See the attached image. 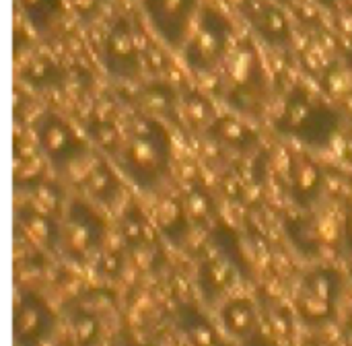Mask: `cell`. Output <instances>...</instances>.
<instances>
[{
    "mask_svg": "<svg viewBox=\"0 0 352 346\" xmlns=\"http://www.w3.org/2000/svg\"><path fill=\"white\" fill-rule=\"evenodd\" d=\"M134 264H136L138 268H148V266H151V258H148V254H144V252H136V254H134Z\"/></svg>",
    "mask_w": 352,
    "mask_h": 346,
    "instance_id": "cell-30",
    "label": "cell"
},
{
    "mask_svg": "<svg viewBox=\"0 0 352 346\" xmlns=\"http://www.w3.org/2000/svg\"><path fill=\"white\" fill-rule=\"evenodd\" d=\"M311 293L316 295V297H320V299H330V279H326V277H316L314 281H311Z\"/></svg>",
    "mask_w": 352,
    "mask_h": 346,
    "instance_id": "cell-23",
    "label": "cell"
},
{
    "mask_svg": "<svg viewBox=\"0 0 352 346\" xmlns=\"http://www.w3.org/2000/svg\"><path fill=\"white\" fill-rule=\"evenodd\" d=\"M217 130H219V136L225 138V140H229V142H241V140H245V136H248L245 128H243L239 122L231 120V118L219 122Z\"/></svg>",
    "mask_w": 352,
    "mask_h": 346,
    "instance_id": "cell-14",
    "label": "cell"
},
{
    "mask_svg": "<svg viewBox=\"0 0 352 346\" xmlns=\"http://www.w3.org/2000/svg\"><path fill=\"white\" fill-rule=\"evenodd\" d=\"M320 182V175H318V169L314 163L309 161H301L295 165V186L299 192L303 194H309Z\"/></svg>",
    "mask_w": 352,
    "mask_h": 346,
    "instance_id": "cell-7",
    "label": "cell"
},
{
    "mask_svg": "<svg viewBox=\"0 0 352 346\" xmlns=\"http://www.w3.org/2000/svg\"><path fill=\"white\" fill-rule=\"evenodd\" d=\"M66 241L70 246L72 252H85L91 244V231L87 225L78 223V221H72L68 225V231H66Z\"/></svg>",
    "mask_w": 352,
    "mask_h": 346,
    "instance_id": "cell-8",
    "label": "cell"
},
{
    "mask_svg": "<svg viewBox=\"0 0 352 346\" xmlns=\"http://www.w3.org/2000/svg\"><path fill=\"white\" fill-rule=\"evenodd\" d=\"M101 264H103V270H105V272H109V274H111V272H118V268H120V260L116 258V254H113V252L105 254Z\"/></svg>",
    "mask_w": 352,
    "mask_h": 346,
    "instance_id": "cell-29",
    "label": "cell"
},
{
    "mask_svg": "<svg viewBox=\"0 0 352 346\" xmlns=\"http://www.w3.org/2000/svg\"><path fill=\"white\" fill-rule=\"evenodd\" d=\"M301 310H303V314H305L307 318H311V320H322V318H326V316L330 314V303H328L326 299H320V297L311 295V297H305V299H303Z\"/></svg>",
    "mask_w": 352,
    "mask_h": 346,
    "instance_id": "cell-15",
    "label": "cell"
},
{
    "mask_svg": "<svg viewBox=\"0 0 352 346\" xmlns=\"http://www.w3.org/2000/svg\"><path fill=\"white\" fill-rule=\"evenodd\" d=\"M173 291H175V295H177L179 299H186V297H188V293H190V285H188V281H186V279H182V277H175V279H173Z\"/></svg>",
    "mask_w": 352,
    "mask_h": 346,
    "instance_id": "cell-28",
    "label": "cell"
},
{
    "mask_svg": "<svg viewBox=\"0 0 352 346\" xmlns=\"http://www.w3.org/2000/svg\"><path fill=\"white\" fill-rule=\"evenodd\" d=\"M37 326H39V314H37V310L27 307V310H23V312L19 314L16 328H19L21 334H31V332L37 330Z\"/></svg>",
    "mask_w": 352,
    "mask_h": 346,
    "instance_id": "cell-18",
    "label": "cell"
},
{
    "mask_svg": "<svg viewBox=\"0 0 352 346\" xmlns=\"http://www.w3.org/2000/svg\"><path fill=\"white\" fill-rule=\"evenodd\" d=\"M70 140H72L70 132L62 122H58V120H47L45 122V126L41 130V144L52 157L66 155V151L70 147Z\"/></svg>",
    "mask_w": 352,
    "mask_h": 346,
    "instance_id": "cell-2",
    "label": "cell"
},
{
    "mask_svg": "<svg viewBox=\"0 0 352 346\" xmlns=\"http://www.w3.org/2000/svg\"><path fill=\"white\" fill-rule=\"evenodd\" d=\"M349 293L352 295V279H351V283H349Z\"/></svg>",
    "mask_w": 352,
    "mask_h": 346,
    "instance_id": "cell-32",
    "label": "cell"
},
{
    "mask_svg": "<svg viewBox=\"0 0 352 346\" xmlns=\"http://www.w3.org/2000/svg\"><path fill=\"white\" fill-rule=\"evenodd\" d=\"M179 215H182L179 206L175 202H171V200H167V202H163L159 206V221H161L163 227H171L179 219Z\"/></svg>",
    "mask_w": 352,
    "mask_h": 346,
    "instance_id": "cell-20",
    "label": "cell"
},
{
    "mask_svg": "<svg viewBox=\"0 0 352 346\" xmlns=\"http://www.w3.org/2000/svg\"><path fill=\"white\" fill-rule=\"evenodd\" d=\"M124 237L130 239V241H136L138 237H142V225H138L136 221L128 219L126 225H124Z\"/></svg>",
    "mask_w": 352,
    "mask_h": 346,
    "instance_id": "cell-25",
    "label": "cell"
},
{
    "mask_svg": "<svg viewBox=\"0 0 352 346\" xmlns=\"http://www.w3.org/2000/svg\"><path fill=\"white\" fill-rule=\"evenodd\" d=\"M134 56V35L132 31L122 23L109 37V58H116V62H130Z\"/></svg>",
    "mask_w": 352,
    "mask_h": 346,
    "instance_id": "cell-3",
    "label": "cell"
},
{
    "mask_svg": "<svg viewBox=\"0 0 352 346\" xmlns=\"http://www.w3.org/2000/svg\"><path fill=\"white\" fill-rule=\"evenodd\" d=\"M270 324H272L276 336H287L289 334V322H287L285 316H272L270 318Z\"/></svg>",
    "mask_w": 352,
    "mask_h": 346,
    "instance_id": "cell-27",
    "label": "cell"
},
{
    "mask_svg": "<svg viewBox=\"0 0 352 346\" xmlns=\"http://www.w3.org/2000/svg\"><path fill=\"white\" fill-rule=\"evenodd\" d=\"M351 225H352V221H351Z\"/></svg>",
    "mask_w": 352,
    "mask_h": 346,
    "instance_id": "cell-34",
    "label": "cell"
},
{
    "mask_svg": "<svg viewBox=\"0 0 352 346\" xmlns=\"http://www.w3.org/2000/svg\"><path fill=\"white\" fill-rule=\"evenodd\" d=\"M95 138H97V142H99L101 147L109 149V147H113V142H116V130H113L109 124H99V126L95 128Z\"/></svg>",
    "mask_w": 352,
    "mask_h": 346,
    "instance_id": "cell-22",
    "label": "cell"
},
{
    "mask_svg": "<svg viewBox=\"0 0 352 346\" xmlns=\"http://www.w3.org/2000/svg\"><path fill=\"white\" fill-rule=\"evenodd\" d=\"M208 208H210V204H208V200H206V196H202V194H198V192H194L192 196H188V200H186V213L192 217V219H204L206 215H208Z\"/></svg>",
    "mask_w": 352,
    "mask_h": 346,
    "instance_id": "cell-17",
    "label": "cell"
},
{
    "mask_svg": "<svg viewBox=\"0 0 352 346\" xmlns=\"http://www.w3.org/2000/svg\"><path fill=\"white\" fill-rule=\"evenodd\" d=\"M163 151H161V142H157L155 134L144 132V134H136L130 149H128V165L130 171L136 177H153L161 171L163 165Z\"/></svg>",
    "mask_w": 352,
    "mask_h": 346,
    "instance_id": "cell-1",
    "label": "cell"
},
{
    "mask_svg": "<svg viewBox=\"0 0 352 346\" xmlns=\"http://www.w3.org/2000/svg\"><path fill=\"white\" fill-rule=\"evenodd\" d=\"M322 336H324L326 343L334 345V343H338V340L342 338V332H340V328H338L336 324H326V326L322 328Z\"/></svg>",
    "mask_w": 352,
    "mask_h": 346,
    "instance_id": "cell-26",
    "label": "cell"
},
{
    "mask_svg": "<svg viewBox=\"0 0 352 346\" xmlns=\"http://www.w3.org/2000/svg\"><path fill=\"white\" fill-rule=\"evenodd\" d=\"M229 264L227 262H212L206 270V283L212 287V289H221L227 285L229 281Z\"/></svg>",
    "mask_w": 352,
    "mask_h": 346,
    "instance_id": "cell-16",
    "label": "cell"
},
{
    "mask_svg": "<svg viewBox=\"0 0 352 346\" xmlns=\"http://www.w3.org/2000/svg\"><path fill=\"white\" fill-rule=\"evenodd\" d=\"M74 334H76V340L78 343H89L93 336H95V322L91 318H80L76 320L74 324Z\"/></svg>",
    "mask_w": 352,
    "mask_h": 346,
    "instance_id": "cell-21",
    "label": "cell"
},
{
    "mask_svg": "<svg viewBox=\"0 0 352 346\" xmlns=\"http://www.w3.org/2000/svg\"><path fill=\"white\" fill-rule=\"evenodd\" d=\"M227 324H229V328H233L235 332L241 334V332L250 330V326H252V312L241 305H233L227 310Z\"/></svg>",
    "mask_w": 352,
    "mask_h": 346,
    "instance_id": "cell-13",
    "label": "cell"
},
{
    "mask_svg": "<svg viewBox=\"0 0 352 346\" xmlns=\"http://www.w3.org/2000/svg\"><path fill=\"white\" fill-rule=\"evenodd\" d=\"M192 343H194V346H212L214 345V336L206 326H198L192 330Z\"/></svg>",
    "mask_w": 352,
    "mask_h": 346,
    "instance_id": "cell-24",
    "label": "cell"
},
{
    "mask_svg": "<svg viewBox=\"0 0 352 346\" xmlns=\"http://www.w3.org/2000/svg\"><path fill=\"white\" fill-rule=\"evenodd\" d=\"M87 184L91 186V190L95 192V194H99V196H103V194H107V192H111L113 190V177H111V173L107 171V169H103V167H95L93 169V173L87 177Z\"/></svg>",
    "mask_w": 352,
    "mask_h": 346,
    "instance_id": "cell-12",
    "label": "cell"
},
{
    "mask_svg": "<svg viewBox=\"0 0 352 346\" xmlns=\"http://www.w3.org/2000/svg\"><path fill=\"white\" fill-rule=\"evenodd\" d=\"M188 116L194 120V122H204V120H208V113H210V109H208V105L204 103V99H196V97H192V99H188Z\"/></svg>",
    "mask_w": 352,
    "mask_h": 346,
    "instance_id": "cell-19",
    "label": "cell"
},
{
    "mask_svg": "<svg viewBox=\"0 0 352 346\" xmlns=\"http://www.w3.org/2000/svg\"><path fill=\"white\" fill-rule=\"evenodd\" d=\"M157 23H167V27H179L186 14L188 0H151Z\"/></svg>",
    "mask_w": 352,
    "mask_h": 346,
    "instance_id": "cell-4",
    "label": "cell"
},
{
    "mask_svg": "<svg viewBox=\"0 0 352 346\" xmlns=\"http://www.w3.org/2000/svg\"><path fill=\"white\" fill-rule=\"evenodd\" d=\"M219 47H221V35L210 27H202L196 35V41H194V52L200 56V60L214 58Z\"/></svg>",
    "mask_w": 352,
    "mask_h": 346,
    "instance_id": "cell-6",
    "label": "cell"
},
{
    "mask_svg": "<svg viewBox=\"0 0 352 346\" xmlns=\"http://www.w3.org/2000/svg\"><path fill=\"white\" fill-rule=\"evenodd\" d=\"M262 31L268 37H283L287 33L285 17L278 10H266L264 17H262Z\"/></svg>",
    "mask_w": 352,
    "mask_h": 346,
    "instance_id": "cell-10",
    "label": "cell"
},
{
    "mask_svg": "<svg viewBox=\"0 0 352 346\" xmlns=\"http://www.w3.org/2000/svg\"><path fill=\"white\" fill-rule=\"evenodd\" d=\"M212 346H217V345H212Z\"/></svg>",
    "mask_w": 352,
    "mask_h": 346,
    "instance_id": "cell-33",
    "label": "cell"
},
{
    "mask_svg": "<svg viewBox=\"0 0 352 346\" xmlns=\"http://www.w3.org/2000/svg\"><path fill=\"white\" fill-rule=\"evenodd\" d=\"M58 206V196L52 188L47 186H39L35 190V202H33V213H39V215H50L54 213Z\"/></svg>",
    "mask_w": 352,
    "mask_h": 346,
    "instance_id": "cell-9",
    "label": "cell"
},
{
    "mask_svg": "<svg viewBox=\"0 0 352 346\" xmlns=\"http://www.w3.org/2000/svg\"><path fill=\"white\" fill-rule=\"evenodd\" d=\"M37 346H56V345H54V343H50V340H41Z\"/></svg>",
    "mask_w": 352,
    "mask_h": 346,
    "instance_id": "cell-31",
    "label": "cell"
},
{
    "mask_svg": "<svg viewBox=\"0 0 352 346\" xmlns=\"http://www.w3.org/2000/svg\"><path fill=\"white\" fill-rule=\"evenodd\" d=\"M21 233L33 244V246H43L50 237V223L45 219V215L33 213L29 217H25L21 221Z\"/></svg>",
    "mask_w": 352,
    "mask_h": 346,
    "instance_id": "cell-5",
    "label": "cell"
},
{
    "mask_svg": "<svg viewBox=\"0 0 352 346\" xmlns=\"http://www.w3.org/2000/svg\"><path fill=\"white\" fill-rule=\"evenodd\" d=\"M250 70H252V54L250 52H239L231 58L229 74L233 76V80L245 83V78L250 76Z\"/></svg>",
    "mask_w": 352,
    "mask_h": 346,
    "instance_id": "cell-11",
    "label": "cell"
}]
</instances>
